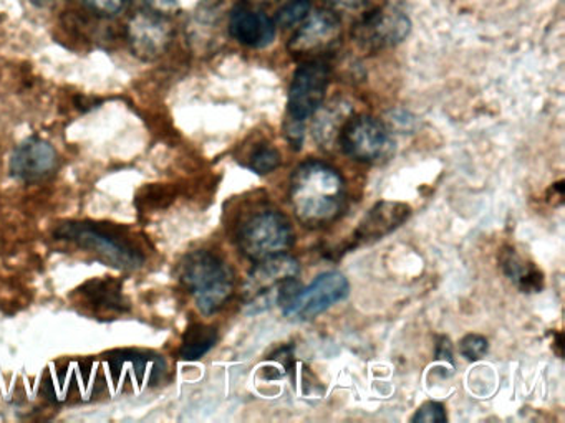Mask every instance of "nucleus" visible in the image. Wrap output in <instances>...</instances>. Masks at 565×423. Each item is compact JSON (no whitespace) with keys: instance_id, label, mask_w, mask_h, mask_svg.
<instances>
[{"instance_id":"21","label":"nucleus","mask_w":565,"mask_h":423,"mask_svg":"<svg viewBox=\"0 0 565 423\" xmlns=\"http://www.w3.org/2000/svg\"><path fill=\"white\" fill-rule=\"evenodd\" d=\"M85 9L100 17H114L127 7L128 0H78Z\"/></svg>"},{"instance_id":"9","label":"nucleus","mask_w":565,"mask_h":423,"mask_svg":"<svg viewBox=\"0 0 565 423\" xmlns=\"http://www.w3.org/2000/svg\"><path fill=\"white\" fill-rule=\"evenodd\" d=\"M412 22L398 7H383L369 13L353 30L356 45L365 52L392 48L408 36Z\"/></svg>"},{"instance_id":"19","label":"nucleus","mask_w":565,"mask_h":423,"mask_svg":"<svg viewBox=\"0 0 565 423\" xmlns=\"http://www.w3.org/2000/svg\"><path fill=\"white\" fill-rule=\"evenodd\" d=\"M310 9H312L310 0H292V2L286 3L277 13V25L282 26V29L299 26L303 19L309 15Z\"/></svg>"},{"instance_id":"22","label":"nucleus","mask_w":565,"mask_h":423,"mask_svg":"<svg viewBox=\"0 0 565 423\" xmlns=\"http://www.w3.org/2000/svg\"><path fill=\"white\" fill-rule=\"evenodd\" d=\"M448 420L446 416L445 406L438 402H426L416 410L413 415L412 422L416 423H445Z\"/></svg>"},{"instance_id":"23","label":"nucleus","mask_w":565,"mask_h":423,"mask_svg":"<svg viewBox=\"0 0 565 423\" xmlns=\"http://www.w3.org/2000/svg\"><path fill=\"white\" fill-rule=\"evenodd\" d=\"M151 10L158 13H170L180 9V0H147Z\"/></svg>"},{"instance_id":"20","label":"nucleus","mask_w":565,"mask_h":423,"mask_svg":"<svg viewBox=\"0 0 565 423\" xmlns=\"http://www.w3.org/2000/svg\"><path fill=\"white\" fill-rule=\"evenodd\" d=\"M488 339H486L484 336H479V334H468V336L462 337L461 343H459V352L468 360L482 359L486 352H488Z\"/></svg>"},{"instance_id":"6","label":"nucleus","mask_w":565,"mask_h":423,"mask_svg":"<svg viewBox=\"0 0 565 423\" xmlns=\"http://www.w3.org/2000/svg\"><path fill=\"white\" fill-rule=\"evenodd\" d=\"M340 145L349 158L366 164L388 161L395 142L388 129L372 116H355L340 131Z\"/></svg>"},{"instance_id":"24","label":"nucleus","mask_w":565,"mask_h":423,"mask_svg":"<svg viewBox=\"0 0 565 423\" xmlns=\"http://www.w3.org/2000/svg\"><path fill=\"white\" fill-rule=\"evenodd\" d=\"M332 6H335L337 9L349 10V12H353V10L363 9V7L369 3V0H329Z\"/></svg>"},{"instance_id":"12","label":"nucleus","mask_w":565,"mask_h":423,"mask_svg":"<svg viewBox=\"0 0 565 423\" xmlns=\"http://www.w3.org/2000/svg\"><path fill=\"white\" fill-rule=\"evenodd\" d=\"M55 167H57V152L44 139H28L12 154L11 174L19 181H42L51 175Z\"/></svg>"},{"instance_id":"18","label":"nucleus","mask_w":565,"mask_h":423,"mask_svg":"<svg viewBox=\"0 0 565 423\" xmlns=\"http://www.w3.org/2000/svg\"><path fill=\"white\" fill-rule=\"evenodd\" d=\"M280 164V154L274 145L259 144L249 155V167L257 174H269Z\"/></svg>"},{"instance_id":"5","label":"nucleus","mask_w":565,"mask_h":423,"mask_svg":"<svg viewBox=\"0 0 565 423\" xmlns=\"http://www.w3.org/2000/svg\"><path fill=\"white\" fill-rule=\"evenodd\" d=\"M237 247L253 261L286 253L296 241L289 218L273 207L253 212L237 228Z\"/></svg>"},{"instance_id":"15","label":"nucleus","mask_w":565,"mask_h":423,"mask_svg":"<svg viewBox=\"0 0 565 423\" xmlns=\"http://www.w3.org/2000/svg\"><path fill=\"white\" fill-rule=\"evenodd\" d=\"M501 268L509 280L514 281L515 286L524 293H534L542 288L541 270L534 263L522 258L514 248H505L501 253Z\"/></svg>"},{"instance_id":"11","label":"nucleus","mask_w":565,"mask_h":423,"mask_svg":"<svg viewBox=\"0 0 565 423\" xmlns=\"http://www.w3.org/2000/svg\"><path fill=\"white\" fill-rule=\"evenodd\" d=\"M171 33L173 30L167 17L154 10L137 13L128 25L131 48L145 59H153L163 53L170 43Z\"/></svg>"},{"instance_id":"10","label":"nucleus","mask_w":565,"mask_h":423,"mask_svg":"<svg viewBox=\"0 0 565 423\" xmlns=\"http://www.w3.org/2000/svg\"><path fill=\"white\" fill-rule=\"evenodd\" d=\"M340 35V20L335 13L319 9L310 12L300 23L289 43L294 55H312L322 52L337 42Z\"/></svg>"},{"instance_id":"7","label":"nucleus","mask_w":565,"mask_h":423,"mask_svg":"<svg viewBox=\"0 0 565 423\" xmlns=\"http://www.w3.org/2000/svg\"><path fill=\"white\" fill-rule=\"evenodd\" d=\"M349 280L340 271H327L317 276L307 288H299L284 306L290 319L309 321L329 310L349 294Z\"/></svg>"},{"instance_id":"2","label":"nucleus","mask_w":565,"mask_h":423,"mask_svg":"<svg viewBox=\"0 0 565 423\" xmlns=\"http://www.w3.org/2000/svg\"><path fill=\"white\" fill-rule=\"evenodd\" d=\"M55 240L77 245L92 251L100 260L118 270H138L143 267L145 253L137 241L120 228L94 221H65L54 231Z\"/></svg>"},{"instance_id":"16","label":"nucleus","mask_w":565,"mask_h":423,"mask_svg":"<svg viewBox=\"0 0 565 423\" xmlns=\"http://www.w3.org/2000/svg\"><path fill=\"white\" fill-rule=\"evenodd\" d=\"M82 296L94 310L98 311H124L130 310L128 301L121 293V284L115 280H92L81 288Z\"/></svg>"},{"instance_id":"3","label":"nucleus","mask_w":565,"mask_h":423,"mask_svg":"<svg viewBox=\"0 0 565 423\" xmlns=\"http://www.w3.org/2000/svg\"><path fill=\"white\" fill-rule=\"evenodd\" d=\"M183 286L194 297L201 313H216L230 300L234 290V273L230 264L210 250L188 253L178 268Z\"/></svg>"},{"instance_id":"14","label":"nucleus","mask_w":565,"mask_h":423,"mask_svg":"<svg viewBox=\"0 0 565 423\" xmlns=\"http://www.w3.org/2000/svg\"><path fill=\"white\" fill-rule=\"evenodd\" d=\"M409 214L412 208L402 202H379L360 221L359 228L353 234V241L355 245H365L382 240L383 237L396 230L403 221L408 220Z\"/></svg>"},{"instance_id":"1","label":"nucleus","mask_w":565,"mask_h":423,"mask_svg":"<svg viewBox=\"0 0 565 423\" xmlns=\"http://www.w3.org/2000/svg\"><path fill=\"white\" fill-rule=\"evenodd\" d=\"M290 205L306 227L320 228L340 217L347 204V184L332 165L309 159L290 177Z\"/></svg>"},{"instance_id":"25","label":"nucleus","mask_w":565,"mask_h":423,"mask_svg":"<svg viewBox=\"0 0 565 423\" xmlns=\"http://www.w3.org/2000/svg\"><path fill=\"white\" fill-rule=\"evenodd\" d=\"M260 2H269V0H260Z\"/></svg>"},{"instance_id":"4","label":"nucleus","mask_w":565,"mask_h":423,"mask_svg":"<svg viewBox=\"0 0 565 423\" xmlns=\"http://www.w3.org/2000/svg\"><path fill=\"white\" fill-rule=\"evenodd\" d=\"M299 273V261L287 253L257 261L244 290L246 313L259 314L276 304L286 303L300 288L297 281Z\"/></svg>"},{"instance_id":"17","label":"nucleus","mask_w":565,"mask_h":423,"mask_svg":"<svg viewBox=\"0 0 565 423\" xmlns=\"http://www.w3.org/2000/svg\"><path fill=\"white\" fill-rule=\"evenodd\" d=\"M217 343L216 327L206 324H193L184 333L183 343L180 347L181 359L198 360L206 356Z\"/></svg>"},{"instance_id":"13","label":"nucleus","mask_w":565,"mask_h":423,"mask_svg":"<svg viewBox=\"0 0 565 423\" xmlns=\"http://www.w3.org/2000/svg\"><path fill=\"white\" fill-rule=\"evenodd\" d=\"M230 32L234 40L250 48H264L276 39V25L256 7L237 6L231 12Z\"/></svg>"},{"instance_id":"8","label":"nucleus","mask_w":565,"mask_h":423,"mask_svg":"<svg viewBox=\"0 0 565 423\" xmlns=\"http://www.w3.org/2000/svg\"><path fill=\"white\" fill-rule=\"evenodd\" d=\"M330 69L322 62H306L297 68L289 89L290 121L303 124L306 119L316 115L326 99L329 88Z\"/></svg>"}]
</instances>
